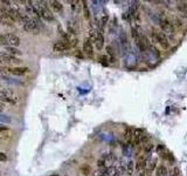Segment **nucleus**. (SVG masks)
<instances>
[{
  "label": "nucleus",
  "instance_id": "1",
  "mask_svg": "<svg viewBox=\"0 0 187 176\" xmlns=\"http://www.w3.org/2000/svg\"><path fill=\"white\" fill-rule=\"evenodd\" d=\"M21 101V98L18 93L12 88H2L0 89V102L17 105Z\"/></svg>",
  "mask_w": 187,
  "mask_h": 176
},
{
  "label": "nucleus",
  "instance_id": "2",
  "mask_svg": "<svg viewBox=\"0 0 187 176\" xmlns=\"http://www.w3.org/2000/svg\"><path fill=\"white\" fill-rule=\"evenodd\" d=\"M151 38L153 40V42L158 43L159 46H161L163 48L167 49L169 47V41H168V38L160 31L156 29V28H152L151 29Z\"/></svg>",
  "mask_w": 187,
  "mask_h": 176
},
{
  "label": "nucleus",
  "instance_id": "3",
  "mask_svg": "<svg viewBox=\"0 0 187 176\" xmlns=\"http://www.w3.org/2000/svg\"><path fill=\"white\" fill-rule=\"evenodd\" d=\"M29 68L28 67H0V72L7 73V74H12V75H25L27 73H29Z\"/></svg>",
  "mask_w": 187,
  "mask_h": 176
},
{
  "label": "nucleus",
  "instance_id": "4",
  "mask_svg": "<svg viewBox=\"0 0 187 176\" xmlns=\"http://www.w3.org/2000/svg\"><path fill=\"white\" fill-rule=\"evenodd\" d=\"M159 26H160V28H161V32L167 37V35H171V34H173L174 33V29H175V27H174V25H173V22H172V20L168 19V18H163V19L159 20Z\"/></svg>",
  "mask_w": 187,
  "mask_h": 176
},
{
  "label": "nucleus",
  "instance_id": "5",
  "mask_svg": "<svg viewBox=\"0 0 187 176\" xmlns=\"http://www.w3.org/2000/svg\"><path fill=\"white\" fill-rule=\"evenodd\" d=\"M37 10L39 12L40 19H43L46 21H53L54 20V14H53V12L49 10V7L47 5H37Z\"/></svg>",
  "mask_w": 187,
  "mask_h": 176
},
{
  "label": "nucleus",
  "instance_id": "6",
  "mask_svg": "<svg viewBox=\"0 0 187 176\" xmlns=\"http://www.w3.org/2000/svg\"><path fill=\"white\" fill-rule=\"evenodd\" d=\"M150 160H151L150 154H143V155H139V156H138L136 163H134L136 169L138 170V173H139V172H143V170H146Z\"/></svg>",
  "mask_w": 187,
  "mask_h": 176
},
{
  "label": "nucleus",
  "instance_id": "7",
  "mask_svg": "<svg viewBox=\"0 0 187 176\" xmlns=\"http://www.w3.org/2000/svg\"><path fill=\"white\" fill-rule=\"evenodd\" d=\"M23 29H25L27 33L37 34V32L40 31V24H39V20L31 19V18H29V19L23 24Z\"/></svg>",
  "mask_w": 187,
  "mask_h": 176
},
{
  "label": "nucleus",
  "instance_id": "8",
  "mask_svg": "<svg viewBox=\"0 0 187 176\" xmlns=\"http://www.w3.org/2000/svg\"><path fill=\"white\" fill-rule=\"evenodd\" d=\"M69 48H72L70 46V40H58L56 41L53 46V49L54 52H57V53H62V52H66L68 51Z\"/></svg>",
  "mask_w": 187,
  "mask_h": 176
},
{
  "label": "nucleus",
  "instance_id": "9",
  "mask_svg": "<svg viewBox=\"0 0 187 176\" xmlns=\"http://www.w3.org/2000/svg\"><path fill=\"white\" fill-rule=\"evenodd\" d=\"M5 40H6V46L7 47H18L21 43V40L18 35L13 33H7L5 34Z\"/></svg>",
  "mask_w": 187,
  "mask_h": 176
},
{
  "label": "nucleus",
  "instance_id": "10",
  "mask_svg": "<svg viewBox=\"0 0 187 176\" xmlns=\"http://www.w3.org/2000/svg\"><path fill=\"white\" fill-rule=\"evenodd\" d=\"M136 45L143 52L151 48V42H150V40L145 35H140V38H138V39L136 40Z\"/></svg>",
  "mask_w": 187,
  "mask_h": 176
},
{
  "label": "nucleus",
  "instance_id": "11",
  "mask_svg": "<svg viewBox=\"0 0 187 176\" xmlns=\"http://www.w3.org/2000/svg\"><path fill=\"white\" fill-rule=\"evenodd\" d=\"M83 52L87 57H93L94 55V43L88 38H85L83 41Z\"/></svg>",
  "mask_w": 187,
  "mask_h": 176
},
{
  "label": "nucleus",
  "instance_id": "12",
  "mask_svg": "<svg viewBox=\"0 0 187 176\" xmlns=\"http://www.w3.org/2000/svg\"><path fill=\"white\" fill-rule=\"evenodd\" d=\"M144 135L143 130L140 129H134V133H133V138L131 141V143L133 144L132 147H136V146H139L142 143V137Z\"/></svg>",
  "mask_w": 187,
  "mask_h": 176
},
{
  "label": "nucleus",
  "instance_id": "13",
  "mask_svg": "<svg viewBox=\"0 0 187 176\" xmlns=\"http://www.w3.org/2000/svg\"><path fill=\"white\" fill-rule=\"evenodd\" d=\"M157 167H158V160L157 158H151L149 164H148V168H146V176H151V174L153 172H156Z\"/></svg>",
  "mask_w": 187,
  "mask_h": 176
},
{
  "label": "nucleus",
  "instance_id": "14",
  "mask_svg": "<svg viewBox=\"0 0 187 176\" xmlns=\"http://www.w3.org/2000/svg\"><path fill=\"white\" fill-rule=\"evenodd\" d=\"M177 10H178V13L181 18H185L187 19V4L186 2H179L177 5Z\"/></svg>",
  "mask_w": 187,
  "mask_h": 176
},
{
  "label": "nucleus",
  "instance_id": "15",
  "mask_svg": "<svg viewBox=\"0 0 187 176\" xmlns=\"http://www.w3.org/2000/svg\"><path fill=\"white\" fill-rule=\"evenodd\" d=\"M95 46L97 49H102L103 46H104V37H103V33L102 32H97V37L95 40Z\"/></svg>",
  "mask_w": 187,
  "mask_h": 176
},
{
  "label": "nucleus",
  "instance_id": "16",
  "mask_svg": "<svg viewBox=\"0 0 187 176\" xmlns=\"http://www.w3.org/2000/svg\"><path fill=\"white\" fill-rule=\"evenodd\" d=\"M133 133H134V129L131 128V127H126L124 129V133H123V137L126 142H131L132 138H133Z\"/></svg>",
  "mask_w": 187,
  "mask_h": 176
},
{
  "label": "nucleus",
  "instance_id": "17",
  "mask_svg": "<svg viewBox=\"0 0 187 176\" xmlns=\"http://www.w3.org/2000/svg\"><path fill=\"white\" fill-rule=\"evenodd\" d=\"M7 54L12 55V57H17V55H22V52L18 49L17 47H6V51H5Z\"/></svg>",
  "mask_w": 187,
  "mask_h": 176
},
{
  "label": "nucleus",
  "instance_id": "18",
  "mask_svg": "<svg viewBox=\"0 0 187 176\" xmlns=\"http://www.w3.org/2000/svg\"><path fill=\"white\" fill-rule=\"evenodd\" d=\"M167 174L168 170L164 164H160V166L157 167V169H156V176H167Z\"/></svg>",
  "mask_w": 187,
  "mask_h": 176
},
{
  "label": "nucleus",
  "instance_id": "19",
  "mask_svg": "<svg viewBox=\"0 0 187 176\" xmlns=\"http://www.w3.org/2000/svg\"><path fill=\"white\" fill-rule=\"evenodd\" d=\"M105 51H107V57L109 59V61L110 62H115V49H113V47L112 46H107V48H105Z\"/></svg>",
  "mask_w": 187,
  "mask_h": 176
},
{
  "label": "nucleus",
  "instance_id": "20",
  "mask_svg": "<svg viewBox=\"0 0 187 176\" xmlns=\"http://www.w3.org/2000/svg\"><path fill=\"white\" fill-rule=\"evenodd\" d=\"M134 162L133 161H129L126 164H125V174H128V175L130 176L133 174V170H134Z\"/></svg>",
  "mask_w": 187,
  "mask_h": 176
},
{
  "label": "nucleus",
  "instance_id": "21",
  "mask_svg": "<svg viewBox=\"0 0 187 176\" xmlns=\"http://www.w3.org/2000/svg\"><path fill=\"white\" fill-rule=\"evenodd\" d=\"M50 6H52V8L55 11V12H62L63 11V5L60 2V1H50Z\"/></svg>",
  "mask_w": 187,
  "mask_h": 176
},
{
  "label": "nucleus",
  "instance_id": "22",
  "mask_svg": "<svg viewBox=\"0 0 187 176\" xmlns=\"http://www.w3.org/2000/svg\"><path fill=\"white\" fill-rule=\"evenodd\" d=\"M153 149H154V144L151 143V142H146V143H144V146H143V152H144V154H150Z\"/></svg>",
  "mask_w": 187,
  "mask_h": 176
},
{
  "label": "nucleus",
  "instance_id": "23",
  "mask_svg": "<svg viewBox=\"0 0 187 176\" xmlns=\"http://www.w3.org/2000/svg\"><path fill=\"white\" fill-rule=\"evenodd\" d=\"M81 173L85 176L90 175V173H91V168H90L88 164H83V166L81 167Z\"/></svg>",
  "mask_w": 187,
  "mask_h": 176
},
{
  "label": "nucleus",
  "instance_id": "24",
  "mask_svg": "<svg viewBox=\"0 0 187 176\" xmlns=\"http://www.w3.org/2000/svg\"><path fill=\"white\" fill-rule=\"evenodd\" d=\"M140 35H142V34L139 33L138 28H134V27H133V28L131 29V37H132V38L134 39V41L138 39V38H140Z\"/></svg>",
  "mask_w": 187,
  "mask_h": 176
},
{
  "label": "nucleus",
  "instance_id": "25",
  "mask_svg": "<svg viewBox=\"0 0 187 176\" xmlns=\"http://www.w3.org/2000/svg\"><path fill=\"white\" fill-rule=\"evenodd\" d=\"M172 22H173V25H174V27H181L183 26V20L180 19V18H178V17H174V19L172 20Z\"/></svg>",
  "mask_w": 187,
  "mask_h": 176
},
{
  "label": "nucleus",
  "instance_id": "26",
  "mask_svg": "<svg viewBox=\"0 0 187 176\" xmlns=\"http://www.w3.org/2000/svg\"><path fill=\"white\" fill-rule=\"evenodd\" d=\"M83 13H84V18L85 19L90 18V12H89V8L87 6V2H83Z\"/></svg>",
  "mask_w": 187,
  "mask_h": 176
},
{
  "label": "nucleus",
  "instance_id": "27",
  "mask_svg": "<svg viewBox=\"0 0 187 176\" xmlns=\"http://www.w3.org/2000/svg\"><path fill=\"white\" fill-rule=\"evenodd\" d=\"M98 60H99L103 65H105V66H107V65H109V59H108L107 55H101V57L98 58Z\"/></svg>",
  "mask_w": 187,
  "mask_h": 176
},
{
  "label": "nucleus",
  "instance_id": "28",
  "mask_svg": "<svg viewBox=\"0 0 187 176\" xmlns=\"http://www.w3.org/2000/svg\"><path fill=\"white\" fill-rule=\"evenodd\" d=\"M0 45H2V46H6V40H5V34H1V33H0Z\"/></svg>",
  "mask_w": 187,
  "mask_h": 176
},
{
  "label": "nucleus",
  "instance_id": "29",
  "mask_svg": "<svg viewBox=\"0 0 187 176\" xmlns=\"http://www.w3.org/2000/svg\"><path fill=\"white\" fill-rule=\"evenodd\" d=\"M8 130V127L5 126V124H0V134H2L4 132H7Z\"/></svg>",
  "mask_w": 187,
  "mask_h": 176
},
{
  "label": "nucleus",
  "instance_id": "30",
  "mask_svg": "<svg viewBox=\"0 0 187 176\" xmlns=\"http://www.w3.org/2000/svg\"><path fill=\"white\" fill-rule=\"evenodd\" d=\"M156 150H157V153H161V152H164V150H165V147H164L163 144H159V146L157 147V149H156Z\"/></svg>",
  "mask_w": 187,
  "mask_h": 176
},
{
  "label": "nucleus",
  "instance_id": "31",
  "mask_svg": "<svg viewBox=\"0 0 187 176\" xmlns=\"http://www.w3.org/2000/svg\"><path fill=\"white\" fill-rule=\"evenodd\" d=\"M7 160V155L5 153H0V162H4Z\"/></svg>",
  "mask_w": 187,
  "mask_h": 176
},
{
  "label": "nucleus",
  "instance_id": "32",
  "mask_svg": "<svg viewBox=\"0 0 187 176\" xmlns=\"http://www.w3.org/2000/svg\"><path fill=\"white\" fill-rule=\"evenodd\" d=\"M107 21H108V15H104V17L102 18V26H104V25L107 24Z\"/></svg>",
  "mask_w": 187,
  "mask_h": 176
},
{
  "label": "nucleus",
  "instance_id": "33",
  "mask_svg": "<svg viewBox=\"0 0 187 176\" xmlns=\"http://www.w3.org/2000/svg\"><path fill=\"white\" fill-rule=\"evenodd\" d=\"M4 109H5V105L2 102H0V112H2Z\"/></svg>",
  "mask_w": 187,
  "mask_h": 176
},
{
  "label": "nucleus",
  "instance_id": "34",
  "mask_svg": "<svg viewBox=\"0 0 187 176\" xmlns=\"http://www.w3.org/2000/svg\"><path fill=\"white\" fill-rule=\"evenodd\" d=\"M50 176H60L58 174H53V175H50Z\"/></svg>",
  "mask_w": 187,
  "mask_h": 176
}]
</instances>
